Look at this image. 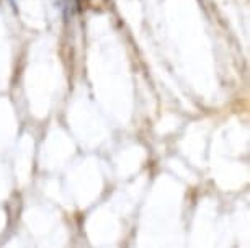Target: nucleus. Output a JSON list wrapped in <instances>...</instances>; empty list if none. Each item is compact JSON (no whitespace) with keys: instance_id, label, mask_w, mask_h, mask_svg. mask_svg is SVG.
<instances>
[]
</instances>
